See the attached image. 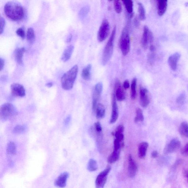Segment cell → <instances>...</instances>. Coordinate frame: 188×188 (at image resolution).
Returning <instances> with one entry per match:
<instances>
[{
    "label": "cell",
    "mask_w": 188,
    "mask_h": 188,
    "mask_svg": "<svg viewBox=\"0 0 188 188\" xmlns=\"http://www.w3.org/2000/svg\"><path fill=\"white\" fill-rule=\"evenodd\" d=\"M4 10L6 16L14 21H18L24 17L23 7L21 4L17 2H8L5 4Z\"/></svg>",
    "instance_id": "1"
},
{
    "label": "cell",
    "mask_w": 188,
    "mask_h": 188,
    "mask_svg": "<svg viewBox=\"0 0 188 188\" xmlns=\"http://www.w3.org/2000/svg\"><path fill=\"white\" fill-rule=\"evenodd\" d=\"M78 71V67L75 65L64 74L61 78V83L64 90H69L73 88Z\"/></svg>",
    "instance_id": "2"
},
{
    "label": "cell",
    "mask_w": 188,
    "mask_h": 188,
    "mask_svg": "<svg viewBox=\"0 0 188 188\" xmlns=\"http://www.w3.org/2000/svg\"><path fill=\"white\" fill-rule=\"evenodd\" d=\"M116 32V27L115 26L113 28L111 36L103 51L102 61V64L103 65H106L108 63L112 56Z\"/></svg>",
    "instance_id": "3"
},
{
    "label": "cell",
    "mask_w": 188,
    "mask_h": 188,
    "mask_svg": "<svg viewBox=\"0 0 188 188\" xmlns=\"http://www.w3.org/2000/svg\"><path fill=\"white\" fill-rule=\"evenodd\" d=\"M18 114L17 109L13 104L9 103H4L0 108V118L5 121Z\"/></svg>",
    "instance_id": "4"
},
{
    "label": "cell",
    "mask_w": 188,
    "mask_h": 188,
    "mask_svg": "<svg viewBox=\"0 0 188 188\" xmlns=\"http://www.w3.org/2000/svg\"><path fill=\"white\" fill-rule=\"evenodd\" d=\"M119 46L123 55L126 56L129 53L131 49V39L128 29L126 26L122 32L119 41Z\"/></svg>",
    "instance_id": "5"
},
{
    "label": "cell",
    "mask_w": 188,
    "mask_h": 188,
    "mask_svg": "<svg viewBox=\"0 0 188 188\" xmlns=\"http://www.w3.org/2000/svg\"><path fill=\"white\" fill-rule=\"evenodd\" d=\"M110 27L108 20L106 19L103 20L98 34V40L100 42H103L106 40L110 33Z\"/></svg>",
    "instance_id": "6"
},
{
    "label": "cell",
    "mask_w": 188,
    "mask_h": 188,
    "mask_svg": "<svg viewBox=\"0 0 188 188\" xmlns=\"http://www.w3.org/2000/svg\"><path fill=\"white\" fill-rule=\"evenodd\" d=\"M111 167L107 168L101 172L97 176L95 181L96 188H104L107 182V177L110 172Z\"/></svg>",
    "instance_id": "7"
},
{
    "label": "cell",
    "mask_w": 188,
    "mask_h": 188,
    "mask_svg": "<svg viewBox=\"0 0 188 188\" xmlns=\"http://www.w3.org/2000/svg\"><path fill=\"white\" fill-rule=\"evenodd\" d=\"M181 142L177 138H175L171 140L165 146L164 150V154H169L176 152L181 147Z\"/></svg>",
    "instance_id": "8"
},
{
    "label": "cell",
    "mask_w": 188,
    "mask_h": 188,
    "mask_svg": "<svg viewBox=\"0 0 188 188\" xmlns=\"http://www.w3.org/2000/svg\"><path fill=\"white\" fill-rule=\"evenodd\" d=\"M12 95L17 97H23L26 95V90L24 86L19 84H12L10 87Z\"/></svg>",
    "instance_id": "9"
},
{
    "label": "cell",
    "mask_w": 188,
    "mask_h": 188,
    "mask_svg": "<svg viewBox=\"0 0 188 188\" xmlns=\"http://www.w3.org/2000/svg\"><path fill=\"white\" fill-rule=\"evenodd\" d=\"M138 170L137 165L134 160L132 156L130 154L128 157V175L130 178H133L135 176Z\"/></svg>",
    "instance_id": "10"
},
{
    "label": "cell",
    "mask_w": 188,
    "mask_h": 188,
    "mask_svg": "<svg viewBox=\"0 0 188 188\" xmlns=\"http://www.w3.org/2000/svg\"><path fill=\"white\" fill-rule=\"evenodd\" d=\"M115 96L117 100L121 102L126 98L124 91L122 87L121 83L118 79L116 80L115 83Z\"/></svg>",
    "instance_id": "11"
},
{
    "label": "cell",
    "mask_w": 188,
    "mask_h": 188,
    "mask_svg": "<svg viewBox=\"0 0 188 188\" xmlns=\"http://www.w3.org/2000/svg\"><path fill=\"white\" fill-rule=\"evenodd\" d=\"M113 97L112 111L110 120L111 124L114 123L117 120L119 116L118 107L116 98L114 94H113Z\"/></svg>",
    "instance_id": "12"
},
{
    "label": "cell",
    "mask_w": 188,
    "mask_h": 188,
    "mask_svg": "<svg viewBox=\"0 0 188 188\" xmlns=\"http://www.w3.org/2000/svg\"><path fill=\"white\" fill-rule=\"evenodd\" d=\"M140 104L142 107H147L150 103L149 97L148 94V90L146 88H142L140 89Z\"/></svg>",
    "instance_id": "13"
},
{
    "label": "cell",
    "mask_w": 188,
    "mask_h": 188,
    "mask_svg": "<svg viewBox=\"0 0 188 188\" xmlns=\"http://www.w3.org/2000/svg\"><path fill=\"white\" fill-rule=\"evenodd\" d=\"M181 55L179 53H175L169 57L168 63L169 67L173 71H176L177 69V63L180 59Z\"/></svg>",
    "instance_id": "14"
},
{
    "label": "cell",
    "mask_w": 188,
    "mask_h": 188,
    "mask_svg": "<svg viewBox=\"0 0 188 188\" xmlns=\"http://www.w3.org/2000/svg\"><path fill=\"white\" fill-rule=\"evenodd\" d=\"M150 31L147 26H144L141 39V45L142 48L145 50L147 49L148 44L149 43V38Z\"/></svg>",
    "instance_id": "15"
},
{
    "label": "cell",
    "mask_w": 188,
    "mask_h": 188,
    "mask_svg": "<svg viewBox=\"0 0 188 188\" xmlns=\"http://www.w3.org/2000/svg\"><path fill=\"white\" fill-rule=\"evenodd\" d=\"M69 177V173L65 172L59 176L55 181V184L57 187L63 188L65 186L68 177Z\"/></svg>",
    "instance_id": "16"
},
{
    "label": "cell",
    "mask_w": 188,
    "mask_h": 188,
    "mask_svg": "<svg viewBox=\"0 0 188 188\" xmlns=\"http://www.w3.org/2000/svg\"><path fill=\"white\" fill-rule=\"evenodd\" d=\"M157 6L159 16H162L166 11L168 7V1L166 0H159L157 1Z\"/></svg>",
    "instance_id": "17"
},
{
    "label": "cell",
    "mask_w": 188,
    "mask_h": 188,
    "mask_svg": "<svg viewBox=\"0 0 188 188\" xmlns=\"http://www.w3.org/2000/svg\"><path fill=\"white\" fill-rule=\"evenodd\" d=\"M148 147L147 142H142L139 144L138 148V155L140 159L145 158Z\"/></svg>",
    "instance_id": "18"
},
{
    "label": "cell",
    "mask_w": 188,
    "mask_h": 188,
    "mask_svg": "<svg viewBox=\"0 0 188 188\" xmlns=\"http://www.w3.org/2000/svg\"><path fill=\"white\" fill-rule=\"evenodd\" d=\"M74 47L73 45H70L65 49L62 55L61 59L64 62L67 61L70 59L74 51Z\"/></svg>",
    "instance_id": "19"
},
{
    "label": "cell",
    "mask_w": 188,
    "mask_h": 188,
    "mask_svg": "<svg viewBox=\"0 0 188 188\" xmlns=\"http://www.w3.org/2000/svg\"><path fill=\"white\" fill-rule=\"evenodd\" d=\"M124 131V127L123 125H120L118 126L115 130V136L116 139L121 142H123L124 136L123 132Z\"/></svg>",
    "instance_id": "20"
},
{
    "label": "cell",
    "mask_w": 188,
    "mask_h": 188,
    "mask_svg": "<svg viewBox=\"0 0 188 188\" xmlns=\"http://www.w3.org/2000/svg\"><path fill=\"white\" fill-rule=\"evenodd\" d=\"M92 66L90 64L86 65L83 69L82 76L83 79L86 80H90L91 75Z\"/></svg>",
    "instance_id": "21"
},
{
    "label": "cell",
    "mask_w": 188,
    "mask_h": 188,
    "mask_svg": "<svg viewBox=\"0 0 188 188\" xmlns=\"http://www.w3.org/2000/svg\"><path fill=\"white\" fill-rule=\"evenodd\" d=\"M25 49L24 47L22 48H18L15 51V58L17 63L19 65H22V58L25 51Z\"/></svg>",
    "instance_id": "22"
},
{
    "label": "cell",
    "mask_w": 188,
    "mask_h": 188,
    "mask_svg": "<svg viewBox=\"0 0 188 188\" xmlns=\"http://www.w3.org/2000/svg\"><path fill=\"white\" fill-rule=\"evenodd\" d=\"M121 152L118 151L113 150V152L109 155L107 159L108 163L112 164L116 162L119 160Z\"/></svg>",
    "instance_id": "23"
},
{
    "label": "cell",
    "mask_w": 188,
    "mask_h": 188,
    "mask_svg": "<svg viewBox=\"0 0 188 188\" xmlns=\"http://www.w3.org/2000/svg\"><path fill=\"white\" fill-rule=\"evenodd\" d=\"M125 6L126 10L130 17L133 16V2L131 0H125L123 1Z\"/></svg>",
    "instance_id": "24"
},
{
    "label": "cell",
    "mask_w": 188,
    "mask_h": 188,
    "mask_svg": "<svg viewBox=\"0 0 188 188\" xmlns=\"http://www.w3.org/2000/svg\"><path fill=\"white\" fill-rule=\"evenodd\" d=\"M7 152L8 155L14 156L15 155L17 152V148L16 144L13 142H10L8 144Z\"/></svg>",
    "instance_id": "25"
},
{
    "label": "cell",
    "mask_w": 188,
    "mask_h": 188,
    "mask_svg": "<svg viewBox=\"0 0 188 188\" xmlns=\"http://www.w3.org/2000/svg\"><path fill=\"white\" fill-rule=\"evenodd\" d=\"M138 5V12L139 13V18L140 20L144 21L146 18V13L145 8L142 3L139 2Z\"/></svg>",
    "instance_id": "26"
},
{
    "label": "cell",
    "mask_w": 188,
    "mask_h": 188,
    "mask_svg": "<svg viewBox=\"0 0 188 188\" xmlns=\"http://www.w3.org/2000/svg\"><path fill=\"white\" fill-rule=\"evenodd\" d=\"M96 117L98 119L104 118L105 116V107L102 104H99L96 109Z\"/></svg>",
    "instance_id": "27"
},
{
    "label": "cell",
    "mask_w": 188,
    "mask_h": 188,
    "mask_svg": "<svg viewBox=\"0 0 188 188\" xmlns=\"http://www.w3.org/2000/svg\"><path fill=\"white\" fill-rule=\"evenodd\" d=\"M179 131L182 136L188 138V123L186 122H183L180 126Z\"/></svg>",
    "instance_id": "28"
},
{
    "label": "cell",
    "mask_w": 188,
    "mask_h": 188,
    "mask_svg": "<svg viewBox=\"0 0 188 188\" xmlns=\"http://www.w3.org/2000/svg\"><path fill=\"white\" fill-rule=\"evenodd\" d=\"M87 169L90 172L96 171L98 169V164L96 161L94 159H90L88 163Z\"/></svg>",
    "instance_id": "29"
},
{
    "label": "cell",
    "mask_w": 188,
    "mask_h": 188,
    "mask_svg": "<svg viewBox=\"0 0 188 188\" xmlns=\"http://www.w3.org/2000/svg\"><path fill=\"white\" fill-rule=\"evenodd\" d=\"M90 7L89 6H85L81 8L80 10L78 15L80 19H83L89 13Z\"/></svg>",
    "instance_id": "30"
},
{
    "label": "cell",
    "mask_w": 188,
    "mask_h": 188,
    "mask_svg": "<svg viewBox=\"0 0 188 188\" xmlns=\"http://www.w3.org/2000/svg\"><path fill=\"white\" fill-rule=\"evenodd\" d=\"M137 84V79L136 78H134L132 80L131 83V98L133 100L135 99L136 97V87Z\"/></svg>",
    "instance_id": "31"
},
{
    "label": "cell",
    "mask_w": 188,
    "mask_h": 188,
    "mask_svg": "<svg viewBox=\"0 0 188 188\" xmlns=\"http://www.w3.org/2000/svg\"><path fill=\"white\" fill-rule=\"evenodd\" d=\"M27 38L30 43H32L34 41L35 35L34 30L32 28H30L28 29L27 31Z\"/></svg>",
    "instance_id": "32"
},
{
    "label": "cell",
    "mask_w": 188,
    "mask_h": 188,
    "mask_svg": "<svg viewBox=\"0 0 188 188\" xmlns=\"http://www.w3.org/2000/svg\"><path fill=\"white\" fill-rule=\"evenodd\" d=\"M144 120V117L143 115V113L142 109L140 108H137L136 110V117L135 119V123H137L138 122L143 121Z\"/></svg>",
    "instance_id": "33"
},
{
    "label": "cell",
    "mask_w": 188,
    "mask_h": 188,
    "mask_svg": "<svg viewBox=\"0 0 188 188\" xmlns=\"http://www.w3.org/2000/svg\"><path fill=\"white\" fill-rule=\"evenodd\" d=\"M114 8L116 12L119 14L122 11V7L121 2L120 1H114Z\"/></svg>",
    "instance_id": "34"
},
{
    "label": "cell",
    "mask_w": 188,
    "mask_h": 188,
    "mask_svg": "<svg viewBox=\"0 0 188 188\" xmlns=\"http://www.w3.org/2000/svg\"><path fill=\"white\" fill-rule=\"evenodd\" d=\"M25 131V128L24 126L17 125L14 128L13 130V133L14 134H21Z\"/></svg>",
    "instance_id": "35"
},
{
    "label": "cell",
    "mask_w": 188,
    "mask_h": 188,
    "mask_svg": "<svg viewBox=\"0 0 188 188\" xmlns=\"http://www.w3.org/2000/svg\"><path fill=\"white\" fill-rule=\"evenodd\" d=\"M155 60V52H151L148 55V62L151 65H154Z\"/></svg>",
    "instance_id": "36"
},
{
    "label": "cell",
    "mask_w": 188,
    "mask_h": 188,
    "mask_svg": "<svg viewBox=\"0 0 188 188\" xmlns=\"http://www.w3.org/2000/svg\"><path fill=\"white\" fill-rule=\"evenodd\" d=\"M103 89V85L102 83L99 82L96 84L94 88V92L101 95Z\"/></svg>",
    "instance_id": "37"
},
{
    "label": "cell",
    "mask_w": 188,
    "mask_h": 188,
    "mask_svg": "<svg viewBox=\"0 0 188 188\" xmlns=\"http://www.w3.org/2000/svg\"><path fill=\"white\" fill-rule=\"evenodd\" d=\"M185 96L184 94H182L177 97L176 99V102L177 104H183L185 102Z\"/></svg>",
    "instance_id": "38"
},
{
    "label": "cell",
    "mask_w": 188,
    "mask_h": 188,
    "mask_svg": "<svg viewBox=\"0 0 188 188\" xmlns=\"http://www.w3.org/2000/svg\"><path fill=\"white\" fill-rule=\"evenodd\" d=\"M0 20H1V28H0V34H1L3 32L4 28L5 27L6 22L4 18L1 16V18H0Z\"/></svg>",
    "instance_id": "39"
},
{
    "label": "cell",
    "mask_w": 188,
    "mask_h": 188,
    "mask_svg": "<svg viewBox=\"0 0 188 188\" xmlns=\"http://www.w3.org/2000/svg\"><path fill=\"white\" fill-rule=\"evenodd\" d=\"M16 33L17 36L21 37L22 39H24L25 37V32L23 29L19 28L17 30Z\"/></svg>",
    "instance_id": "40"
},
{
    "label": "cell",
    "mask_w": 188,
    "mask_h": 188,
    "mask_svg": "<svg viewBox=\"0 0 188 188\" xmlns=\"http://www.w3.org/2000/svg\"><path fill=\"white\" fill-rule=\"evenodd\" d=\"M181 153L184 156H188V143L181 149Z\"/></svg>",
    "instance_id": "41"
},
{
    "label": "cell",
    "mask_w": 188,
    "mask_h": 188,
    "mask_svg": "<svg viewBox=\"0 0 188 188\" xmlns=\"http://www.w3.org/2000/svg\"><path fill=\"white\" fill-rule=\"evenodd\" d=\"M94 126L96 132L98 133H101L102 131V128L100 123L99 122L96 123H95Z\"/></svg>",
    "instance_id": "42"
},
{
    "label": "cell",
    "mask_w": 188,
    "mask_h": 188,
    "mask_svg": "<svg viewBox=\"0 0 188 188\" xmlns=\"http://www.w3.org/2000/svg\"><path fill=\"white\" fill-rule=\"evenodd\" d=\"M123 87L125 89H128L130 87V83L128 80H126L124 82Z\"/></svg>",
    "instance_id": "43"
},
{
    "label": "cell",
    "mask_w": 188,
    "mask_h": 188,
    "mask_svg": "<svg viewBox=\"0 0 188 188\" xmlns=\"http://www.w3.org/2000/svg\"><path fill=\"white\" fill-rule=\"evenodd\" d=\"M71 117L70 116H69L65 119V121H64V125L65 126H67L70 123V120H71Z\"/></svg>",
    "instance_id": "44"
},
{
    "label": "cell",
    "mask_w": 188,
    "mask_h": 188,
    "mask_svg": "<svg viewBox=\"0 0 188 188\" xmlns=\"http://www.w3.org/2000/svg\"><path fill=\"white\" fill-rule=\"evenodd\" d=\"M0 63H1V64H0V65H1L0 68H1V71H2L3 69L4 65H5V60L1 58L0 59Z\"/></svg>",
    "instance_id": "45"
},
{
    "label": "cell",
    "mask_w": 188,
    "mask_h": 188,
    "mask_svg": "<svg viewBox=\"0 0 188 188\" xmlns=\"http://www.w3.org/2000/svg\"><path fill=\"white\" fill-rule=\"evenodd\" d=\"M158 154L156 151L153 152L152 153V156L153 158H156L158 157Z\"/></svg>",
    "instance_id": "46"
},
{
    "label": "cell",
    "mask_w": 188,
    "mask_h": 188,
    "mask_svg": "<svg viewBox=\"0 0 188 188\" xmlns=\"http://www.w3.org/2000/svg\"><path fill=\"white\" fill-rule=\"evenodd\" d=\"M182 162V160L181 159H179V160H177L176 162L175 163L174 166H173V168H174L176 167L177 166V165L180 164Z\"/></svg>",
    "instance_id": "47"
},
{
    "label": "cell",
    "mask_w": 188,
    "mask_h": 188,
    "mask_svg": "<svg viewBox=\"0 0 188 188\" xmlns=\"http://www.w3.org/2000/svg\"><path fill=\"white\" fill-rule=\"evenodd\" d=\"M134 24H135V26L136 27H139V26L140 22L137 19L135 18V20H134Z\"/></svg>",
    "instance_id": "48"
},
{
    "label": "cell",
    "mask_w": 188,
    "mask_h": 188,
    "mask_svg": "<svg viewBox=\"0 0 188 188\" xmlns=\"http://www.w3.org/2000/svg\"><path fill=\"white\" fill-rule=\"evenodd\" d=\"M150 50L151 52H155V51L156 50V48L153 45H150Z\"/></svg>",
    "instance_id": "49"
},
{
    "label": "cell",
    "mask_w": 188,
    "mask_h": 188,
    "mask_svg": "<svg viewBox=\"0 0 188 188\" xmlns=\"http://www.w3.org/2000/svg\"><path fill=\"white\" fill-rule=\"evenodd\" d=\"M72 37H73V36H72V34H70L69 36H68L67 41H67V42L69 43L71 42L72 39Z\"/></svg>",
    "instance_id": "50"
},
{
    "label": "cell",
    "mask_w": 188,
    "mask_h": 188,
    "mask_svg": "<svg viewBox=\"0 0 188 188\" xmlns=\"http://www.w3.org/2000/svg\"><path fill=\"white\" fill-rule=\"evenodd\" d=\"M185 176L186 177V178H187V181L188 183V170L185 171Z\"/></svg>",
    "instance_id": "51"
},
{
    "label": "cell",
    "mask_w": 188,
    "mask_h": 188,
    "mask_svg": "<svg viewBox=\"0 0 188 188\" xmlns=\"http://www.w3.org/2000/svg\"><path fill=\"white\" fill-rule=\"evenodd\" d=\"M46 85L48 87L50 88L52 86V83L51 82H49L46 84Z\"/></svg>",
    "instance_id": "52"
}]
</instances>
